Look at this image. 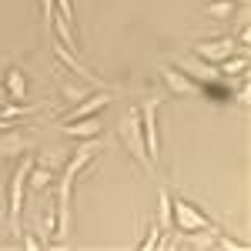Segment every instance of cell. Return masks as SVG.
Listing matches in <instances>:
<instances>
[{
    "label": "cell",
    "instance_id": "cell-7",
    "mask_svg": "<svg viewBox=\"0 0 251 251\" xmlns=\"http://www.w3.org/2000/svg\"><path fill=\"white\" fill-rule=\"evenodd\" d=\"M111 104H114V94H111L107 87H100V94H87V97H80L77 104H71L67 114H60V121H77V117L100 114V111L111 107Z\"/></svg>",
    "mask_w": 251,
    "mask_h": 251
},
{
    "label": "cell",
    "instance_id": "cell-19",
    "mask_svg": "<svg viewBox=\"0 0 251 251\" xmlns=\"http://www.w3.org/2000/svg\"><path fill=\"white\" fill-rule=\"evenodd\" d=\"M40 14H44V24L50 27V20H54V0H40Z\"/></svg>",
    "mask_w": 251,
    "mask_h": 251
},
{
    "label": "cell",
    "instance_id": "cell-13",
    "mask_svg": "<svg viewBox=\"0 0 251 251\" xmlns=\"http://www.w3.org/2000/svg\"><path fill=\"white\" fill-rule=\"evenodd\" d=\"M50 27H54V34H57V40L64 44V47H71L74 54H80V44H77V27H71V24H67V20L60 17V14H54Z\"/></svg>",
    "mask_w": 251,
    "mask_h": 251
},
{
    "label": "cell",
    "instance_id": "cell-3",
    "mask_svg": "<svg viewBox=\"0 0 251 251\" xmlns=\"http://www.w3.org/2000/svg\"><path fill=\"white\" fill-rule=\"evenodd\" d=\"M117 137H121V144H124V151L134 157L141 168H154L151 164V157H148V151H144V131H141V114H137V107H127V114H124V121L117 124Z\"/></svg>",
    "mask_w": 251,
    "mask_h": 251
},
{
    "label": "cell",
    "instance_id": "cell-14",
    "mask_svg": "<svg viewBox=\"0 0 251 251\" xmlns=\"http://www.w3.org/2000/svg\"><path fill=\"white\" fill-rule=\"evenodd\" d=\"M157 225H161V231L171 234L174 231V218H171V191L168 188H161L157 191Z\"/></svg>",
    "mask_w": 251,
    "mask_h": 251
},
{
    "label": "cell",
    "instance_id": "cell-1",
    "mask_svg": "<svg viewBox=\"0 0 251 251\" xmlns=\"http://www.w3.org/2000/svg\"><path fill=\"white\" fill-rule=\"evenodd\" d=\"M171 218H174V231H181V234H198V231L218 234L221 231L198 204H191V201L181 198V194H171Z\"/></svg>",
    "mask_w": 251,
    "mask_h": 251
},
{
    "label": "cell",
    "instance_id": "cell-15",
    "mask_svg": "<svg viewBox=\"0 0 251 251\" xmlns=\"http://www.w3.org/2000/svg\"><path fill=\"white\" fill-rule=\"evenodd\" d=\"M204 14L214 17V20H228V17H234V3L231 0H208L204 3Z\"/></svg>",
    "mask_w": 251,
    "mask_h": 251
},
{
    "label": "cell",
    "instance_id": "cell-8",
    "mask_svg": "<svg viewBox=\"0 0 251 251\" xmlns=\"http://www.w3.org/2000/svg\"><path fill=\"white\" fill-rule=\"evenodd\" d=\"M161 80L168 84V91L177 97H198L201 94V84L188 74V71H181V67H164L161 71Z\"/></svg>",
    "mask_w": 251,
    "mask_h": 251
},
{
    "label": "cell",
    "instance_id": "cell-2",
    "mask_svg": "<svg viewBox=\"0 0 251 251\" xmlns=\"http://www.w3.org/2000/svg\"><path fill=\"white\" fill-rule=\"evenodd\" d=\"M30 168H34V157L20 154L17 171L10 174V184H7V225H10V234H20V211H24V191H27Z\"/></svg>",
    "mask_w": 251,
    "mask_h": 251
},
{
    "label": "cell",
    "instance_id": "cell-11",
    "mask_svg": "<svg viewBox=\"0 0 251 251\" xmlns=\"http://www.w3.org/2000/svg\"><path fill=\"white\" fill-rule=\"evenodd\" d=\"M3 94L7 100H27V74L20 67L3 71Z\"/></svg>",
    "mask_w": 251,
    "mask_h": 251
},
{
    "label": "cell",
    "instance_id": "cell-17",
    "mask_svg": "<svg viewBox=\"0 0 251 251\" xmlns=\"http://www.w3.org/2000/svg\"><path fill=\"white\" fill-rule=\"evenodd\" d=\"M91 94V87L87 84H71V80H64V97H67V104H77L80 97Z\"/></svg>",
    "mask_w": 251,
    "mask_h": 251
},
{
    "label": "cell",
    "instance_id": "cell-18",
    "mask_svg": "<svg viewBox=\"0 0 251 251\" xmlns=\"http://www.w3.org/2000/svg\"><path fill=\"white\" fill-rule=\"evenodd\" d=\"M20 245H24V248H30V251L44 248V241H40L37 234H24V231H20Z\"/></svg>",
    "mask_w": 251,
    "mask_h": 251
},
{
    "label": "cell",
    "instance_id": "cell-10",
    "mask_svg": "<svg viewBox=\"0 0 251 251\" xmlns=\"http://www.w3.org/2000/svg\"><path fill=\"white\" fill-rule=\"evenodd\" d=\"M34 148V141H30V134H20V131H7V137H0V161L3 157H20V154H27Z\"/></svg>",
    "mask_w": 251,
    "mask_h": 251
},
{
    "label": "cell",
    "instance_id": "cell-12",
    "mask_svg": "<svg viewBox=\"0 0 251 251\" xmlns=\"http://www.w3.org/2000/svg\"><path fill=\"white\" fill-rule=\"evenodd\" d=\"M50 184H54V168L34 161V168H30V174H27V188H30L34 194H40V191H47Z\"/></svg>",
    "mask_w": 251,
    "mask_h": 251
},
{
    "label": "cell",
    "instance_id": "cell-9",
    "mask_svg": "<svg viewBox=\"0 0 251 251\" xmlns=\"http://www.w3.org/2000/svg\"><path fill=\"white\" fill-rule=\"evenodd\" d=\"M60 131L71 141H87V137H100L104 124L97 114H91V117H77V121H60Z\"/></svg>",
    "mask_w": 251,
    "mask_h": 251
},
{
    "label": "cell",
    "instance_id": "cell-6",
    "mask_svg": "<svg viewBox=\"0 0 251 251\" xmlns=\"http://www.w3.org/2000/svg\"><path fill=\"white\" fill-rule=\"evenodd\" d=\"M54 57H57L60 67H67L71 74H77V77L84 80V84H91V87H104V80H100V77L94 74V71H91V67H87V64L80 60V54H74L71 47H64L60 40H54Z\"/></svg>",
    "mask_w": 251,
    "mask_h": 251
},
{
    "label": "cell",
    "instance_id": "cell-4",
    "mask_svg": "<svg viewBox=\"0 0 251 251\" xmlns=\"http://www.w3.org/2000/svg\"><path fill=\"white\" fill-rule=\"evenodd\" d=\"M157 107H161V97H151L137 107L141 114V131H144V151L151 157V164H157L161 157V137H157Z\"/></svg>",
    "mask_w": 251,
    "mask_h": 251
},
{
    "label": "cell",
    "instance_id": "cell-16",
    "mask_svg": "<svg viewBox=\"0 0 251 251\" xmlns=\"http://www.w3.org/2000/svg\"><path fill=\"white\" fill-rule=\"evenodd\" d=\"M245 67H248V54H238L234 60L228 57V60H221V64H218V71H221V74H228V77H231V74H241Z\"/></svg>",
    "mask_w": 251,
    "mask_h": 251
},
{
    "label": "cell",
    "instance_id": "cell-20",
    "mask_svg": "<svg viewBox=\"0 0 251 251\" xmlns=\"http://www.w3.org/2000/svg\"><path fill=\"white\" fill-rule=\"evenodd\" d=\"M231 3H248V0H231Z\"/></svg>",
    "mask_w": 251,
    "mask_h": 251
},
{
    "label": "cell",
    "instance_id": "cell-5",
    "mask_svg": "<svg viewBox=\"0 0 251 251\" xmlns=\"http://www.w3.org/2000/svg\"><path fill=\"white\" fill-rule=\"evenodd\" d=\"M238 54V40L228 34V37H211V40H201V44H194V57L204 60V64H221V60H228Z\"/></svg>",
    "mask_w": 251,
    "mask_h": 251
}]
</instances>
